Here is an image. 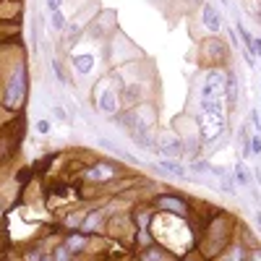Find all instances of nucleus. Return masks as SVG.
<instances>
[{"label": "nucleus", "mask_w": 261, "mask_h": 261, "mask_svg": "<svg viewBox=\"0 0 261 261\" xmlns=\"http://www.w3.org/2000/svg\"><path fill=\"white\" fill-rule=\"evenodd\" d=\"M27 89H29V73H27V65L18 63L16 68L11 71L8 84L3 89V97H0L3 110H8V113L21 110V107H24V99H27Z\"/></svg>", "instance_id": "f257e3e1"}, {"label": "nucleus", "mask_w": 261, "mask_h": 261, "mask_svg": "<svg viewBox=\"0 0 261 261\" xmlns=\"http://www.w3.org/2000/svg\"><path fill=\"white\" fill-rule=\"evenodd\" d=\"M118 123L128 130L130 136H134V134H144V130H154L157 107L149 105V102H139V105H134V107H128L125 113H120Z\"/></svg>", "instance_id": "f03ea898"}, {"label": "nucleus", "mask_w": 261, "mask_h": 261, "mask_svg": "<svg viewBox=\"0 0 261 261\" xmlns=\"http://www.w3.org/2000/svg\"><path fill=\"white\" fill-rule=\"evenodd\" d=\"M157 154L165 160H183L186 157V144L178 134H162L157 136Z\"/></svg>", "instance_id": "7ed1b4c3"}, {"label": "nucleus", "mask_w": 261, "mask_h": 261, "mask_svg": "<svg viewBox=\"0 0 261 261\" xmlns=\"http://www.w3.org/2000/svg\"><path fill=\"white\" fill-rule=\"evenodd\" d=\"M154 206H160L162 212H167V214H175V217H188V212H191V204L183 199L180 193H162V196H157L154 199Z\"/></svg>", "instance_id": "20e7f679"}, {"label": "nucleus", "mask_w": 261, "mask_h": 261, "mask_svg": "<svg viewBox=\"0 0 261 261\" xmlns=\"http://www.w3.org/2000/svg\"><path fill=\"white\" fill-rule=\"evenodd\" d=\"M201 55L212 63V65H220V63H227V58L232 55L230 47L220 37H209L206 42H201Z\"/></svg>", "instance_id": "39448f33"}, {"label": "nucleus", "mask_w": 261, "mask_h": 261, "mask_svg": "<svg viewBox=\"0 0 261 261\" xmlns=\"http://www.w3.org/2000/svg\"><path fill=\"white\" fill-rule=\"evenodd\" d=\"M84 178L92 180V183H110V180L118 178V165L110 162V160H102V162H97L94 167L84 170Z\"/></svg>", "instance_id": "423d86ee"}, {"label": "nucleus", "mask_w": 261, "mask_h": 261, "mask_svg": "<svg viewBox=\"0 0 261 261\" xmlns=\"http://www.w3.org/2000/svg\"><path fill=\"white\" fill-rule=\"evenodd\" d=\"M201 24H204V29L212 37H217V32L222 29V13H220V8H214L212 3H204L201 6Z\"/></svg>", "instance_id": "0eeeda50"}, {"label": "nucleus", "mask_w": 261, "mask_h": 261, "mask_svg": "<svg viewBox=\"0 0 261 261\" xmlns=\"http://www.w3.org/2000/svg\"><path fill=\"white\" fill-rule=\"evenodd\" d=\"M238 99H241V79H238L235 68H227V81H225V105L235 110Z\"/></svg>", "instance_id": "6e6552de"}, {"label": "nucleus", "mask_w": 261, "mask_h": 261, "mask_svg": "<svg viewBox=\"0 0 261 261\" xmlns=\"http://www.w3.org/2000/svg\"><path fill=\"white\" fill-rule=\"evenodd\" d=\"M139 261H175V253L167 251V248H162V246H154V243H151L149 248H141Z\"/></svg>", "instance_id": "1a4fd4ad"}, {"label": "nucleus", "mask_w": 261, "mask_h": 261, "mask_svg": "<svg viewBox=\"0 0 261 261\" xmlns=\"http://www.w3.org/2000/svg\"><path fill=\"white\" fill-rule=\"evenodd\" d=\"M97 107L105 115H118V94L113 89H102L97 94Z\"/></svg>", "instance_id": "9d476101"}, {"label": "nucleus", "mask_w": 261, "mask_h": 261, "mask_svg": "<svg viewBox=\"0 0 261 261\" xmlns=\"http://www.w3.org/2000/svg\"><path fill=\"white\" fill-rule=\"evenodd\" d=\"M248 243L246 241H235L230 243L222 253H220V261H246V253H248Z\"/></svg>", "instance_id": "9b49d317"}, {"label": "nucleus", "mask_w": 261, "mask_h": 261, "mask_svg": "<svg viewBox=\"0 0 261 261\" xmlns=\"http://www.w3.org/2000/svg\"><path fill=\"white\" fill-rule=\"evenodd\" d=\"M154 170L165 172V175H172V178H186L188 175V167L186 165H180L178 160H165V157L154 165Z\"/></svg>", "instance_id": "f8f14e48"}, {"label": "nucleus", "mask_w": 261, "mask_h": 261, "mask_svg": "<svg viewBox=\"0 0 261 261\" xmlns=\"http://www.w3.org/2000/svg\"><path fill=\"white\" fill-rule=\"evenodd\" d=\"M63 246L68 248L71 253H84V251H86V246H89V241H86V235H84L81 230H73V232L63 241Z\"/></svg>", "instance_id": "ddd939ff"}, {"label": "nucleus", "mask_w": 261, "mask_h": 261, "mask_svg": "<svg viewBox=\"0 0 261 261\" xmlns=\"http://www.w3.org/2000/svg\"><path fill=\"white\" fill-rule=\"evenodd\" d=\"M73 68H76V73H81V76L92 73V68H94V55H92V53H79V55H73Z\"/></svg>", "instance_id": "4468645a"}, {"label": "nucleus", "mask_w": 261, "mask_h": 261, "mask_svg": "<svg viewBox=\"0 0 261 261\" xmlns=\"http://www.w3.org/2000/svg\"><path fill=\"white\" fill-rule=\"evenodd\" d=\"M141 149L146 151H157V136H154V130H144V134H134L130 136Z\"/></svg>", "instance_id": "2eb2a0df"}, {"label": "nucleus", "mask_w": 261, "mask_h": 261, "mask_svg": "<svg viewBox=\"0 0 261 261\" xmlns=\"http://www.w3.org/2000/svg\"><path fill=\"white\" fill-rule=\"evenodd\" d=\"M102 217H105V212H102V209H94V212H89V214H84L81 232H84V235H89L92 230H97V225L102 222Z\"/></svg>", "instance_id": "dca6fc26"}, {"label": "nucleus", "mask_w": 261, "mask_h": 261, "mask_svg": "<svg viewBox=\"0 0 261 261\" xmlns=\"http://www.w3.org/2000/svg\"><path fill=\"white\" fill-rule=\"evenodd\" d=\"M232 178H235L238 183H241V186H251V183H253V178H251V170L243 165V160L235 165V170H232Z\"/></svg>", "instance_id": "f3484780"}, {"label": "nucleus", "mask_w": 261, "mask_h": 261, "mask_svg": "<svg viewBox=\"0 0 261 261\" xmlns=\"http://www.w3.org/2000/svg\"><path fill=\"white\" fill-rule=\"evenodd\" d=\"M71 256H73V253H71L68 248H65L63 243H60V246H55V251H53V261H71Z\"/></svg>", "instance_id": "a211bd4d"}, {"label": "nucleus", "mask_w": 261, "mask_h": 261, "mask_svg": "<svg viewBox=\"0 0 261 261\" xmlns=\"http://www.w3.org/2000/svg\"><path fill=\"white\" fill-rule=\"evenodd\" d=\"M220 180H222V191H227L230 196H235V178H232V172H225Z\"/></svg>", "instance_id": "6ab92c4d"}, {"label": "nucleus", "mask_w": 261, "mask_h": 261, "mask_svg": "<svg viewBox=\"0 0 261 261\" xmlns=\"http://www.w3.org/2000/svg\"><path fill=\"white\" fill-rule=\"evenodd\" d=\"M65 24H68V21H65V16H63V11H55L53 13V27H55V32H65Z\"/></svg>", "instance_id": "aec40b11"}, {"label": "nucleus", "mask_w": 261, "mask_h": 261, "mask_svg": "<svg viewBox=\"0 0 261 261\" xmlns=\"http://www.w3.org/2000/svg\"><path fill=\"white\" fill-rule=\"evenodd\" d=\"M209 167H212V162H204V160L188 162V170H193V172H209Z\"/></svg>", "instance_id": "412c9836"}, {"label": "nucleus", "mask_w": 261, "mask_h": 261, "mask_svg": "<svg viewBox=\"0 0 261 261\" xmlns=\"http://www.w3.org/2000/svg\"><path fill=\"white\" fill-rule=\"evenodd\" d=\"M53 71H55V79L60 84H68V76H65V68L60 65V60H53Z\"/></svg>", "instance_id": "4be33fe9"}, {"label": "nucleus", "mask_w": 261, "mask_h": 261, "mask_svg": "<svg viewBox=\"0 0 261 261\" xmlns=\"http://www.w3.org/2000/svg\"><path fill=\"white\" fill-rule=\"evenodd\" d=\"M53 115H55V120H60V123H71V115L65 113V107H60V105L53 107Z\"/></svg>", "instance_id": "5701e85b"}, {"label": "nucleus", "mask_w": 261, "mask_h": 261, "mask_svg": "<svg viewBox=\"0 0 261 261\" xmlns=\"http://www.w3.org/2000/svg\"><path fill=\"white\" fill-rule=\"evenodd\" d=\"M251 151H253V154H261V134H258V130L251 134Z\"/></svg>", "instance_id": "b1692460"}, {"label": "nucleus", "mask_w": 261, "mask_h": 261, "mask_svg": "<svg viewBox=\"0 0 261 261\" xmlns=\"http://www.w3.org/2000/svg\"><path fill=\"white\" fill-rule=\"evenodd\" d=\"M246 261H261V246H251L246 253Z\"/></svg>", "instance_id": "393cba45"}, {"label": "nucleus", "mask_w": 261, "mask_h": 261, "mask_svg": "<svg viewBox=\"0 0 261 261\" xmlns=\"http://www.w3.org/2000/svg\"><path fill=\"white\" fill-rule=\"evenodd\" d=\"M42 256H45V251H42V248H32V251H27V261H42Z\"/></svg>", "instance_id": "a878e982"}, {"label": "nucleus", "mask_w": 261, "mask_h": 261, "mask_svg": "<svg viewBox=\"0 0 261 261\" xmlns=\"http://www.w3.org/2000/svg\"><path fill=\"white\" fill-rule=\"evenodd\" d=\"M243 58H246V63H248V68L253 71V68H256V53H253V50H246Z\"/></svg>", "instance_id": "bb28decb"}, {"label": "nucleus", "mask_w": 261, "mask_h": 261, "mask_svg": "<svg viewBox=\"0 0 261 261\" xmlns=\"http://www.w3.org/2000/svg\"><path fill=\"white\" fill-rule=\"evenodd\" d=\"M37 134H39V136L50 134V123H47V120H39V123H37Z\"/></svg>", "instance_id": "cd10ccee"}, {"label": "nucleus", "mask_w": 261, "mask_h": 261, "mask_svg": "<svg viewBox=\"0 0 261 261\" xmlns=\"http://www.w3.org/2000/svg\"><path fill=\"white\" fill-rule=\"evenodd\" d=\"M47 8H50V13L60 11V8H63V0H47Z\"/></svg>", "instance_id": "c85d7f7f"}, {"label": "nucleus", "mask_w": 261, "mask_h": 261, "mask_svg": "<svg viewBox=\"0 0 261 261\" xmlns=\"http://www.w3.org/2000/svg\"><path fill=\"white\" fill-rule=\"evenodd\" d=\"M251 123H253V128H256V130L261 128V118H258V113H256V110H251Z\"/></svg>", "instance_id": "c756f323"}, {"label": "nucleus", "mask_w": 261, "mask_h": 261, "mask_svg": "<svg viewBox=\"0 0 261 261\" xmlns=\"http://www.w3.org/2000/svg\"><path fill=\"white\" fill-rule=\"evenodd\" d=\"M16 178H18V183H27V180H29V170H21Z\"/></svg>", "instance_id": "7c9ffc66"}, {"label": "nucleus", "mask_w": 261, "mask_h": 261, "mask_svg": "<svg viewBox=\"0 0 261 261\" xmlns=\"http://www.w3.org/2000/svg\"><path fill=\"white\" fill-rule=\"evenodd\" d=\"M186 3H188V8H193V6H204L206 0H186Z\"/></svg>", "instance_id": "2f4dec72"}, {"label": "nucleus", "mask_w": 261, "mask_h": 261, "mask_svg": "<svg viewBox=\"0 0 261 261\" xmlns=\"http://www.w3.org/2000/svg\"><path fill=\"white\" fill-rule=\"evenodd\" d=\"M256 225H258V230H261V212H256Z\"/></svg>", "instance_id": "473e14b6"}, {"label": "nucleus", "mask_w": 261, "mask_h": 261, "mask_svg": "<svg viewBox=\"0 0 261 261\" xmlns=\"http://www.w3.org/2000/svg\"><path fill=\"white\" fill-rule=\"evenodd\" d=\"M183 261H196V256H193V253H188V256H186Z\"/></svg>", "instance_id": "72a5a7b5"}, {"label": "nucleus", "mask_w": 261, "mask_h": 261, "mask_svg": "<svg viewBox=\"0 0 261 261\" xmlns=\"http://www.w3.org/2000/svg\"><path fill=\"white\" fill-rule=\"evenodd\" d=\"M42 261H53V256H47V253H45V256H42Z\"/></svg>", "instance_id": "f704fd0d"}, {"label": "nucleus", "mask_w": 261, "mask_h": 261, "mask_svg": "<svg viewBox=\"0 0 261 261\" xmlns=\"http://www.w3.org/2000/svg\"><path fill=\"white\" fill-rule=\"evenodd\" d=\"M258 39H261V37H258Z\"/></svg>", "instance_id": "c9c22d12"}]
</instances>
